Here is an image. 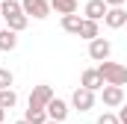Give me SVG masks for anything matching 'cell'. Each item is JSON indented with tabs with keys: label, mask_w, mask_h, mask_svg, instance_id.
I'll return each instance as SVG.
<instances>
[{
	"label": "cell",
	"mask_w": 127,
	"mask_h": 124,
	"mask_svg": "<svg viewBox=\"0 0 127 124\" xmlns=\"http://www.w3.org/2000/svg\"><path fill=\"white\" fill-rule=\"evenodd\" d=\"M80 24H83V18H80L77 12L62 15V30H65V32H74V35H80Z\"/></svg>",
	"instance_id": "13"
},
{
	"label": "cell",
	"mask_w": 127,
	"mask_h": 124,
	"mask_svg": "<svg viewBox=\"0 0 127 124\" xmlns=\"http://www.w3.org/2000/svg\"><path fill=\"white\" fill-rule=\"evenodd\" d=\"M15 103H18L15 89H0V106H3V109H12Z\"/></svg>",
	"instance_id": "16"
},
{
	"label": "cell",
	"mask_w": 127,
	"mask_h": 124,
	"mask_svg": "<svg viewBox=\"0 0 127 124\" xmlns=\"http://www.w3.org/2000/svg\"><path fill=\"white\" fill-rule=\"evenodd\" d=\"M44 124H62V121H53V118H47V121H44Z\"/></svg>",
	"instance_id": "23"
},
{
	"label": "cell",
	"mask_w": 127,
	"mask_h": 124,
	"mask_svg": "<svg viewBox=\"0 0 127 124\" xmlns=\"http://www.w3.org/2000/svg\"><path fill=\"white\" fill-rule=\"evenodd\" d=\"M71 103H74V109L89 112V109L95 106V92L86 89V86H80V89H74V94H71Z\"/></svg>",
	"instance_id": "4"
},
{
	"label": "cell",
	"mask_w": 127,
	"mask_h": 124,
	"mask_svg": "<svg viewBox=\"0 0 127 124\" xmlns=\"http://www.w3.org/2000/svg\"><path fill=\"white\" fill-rule=\"evenodd\" d=\"M24 118H27L30 124H44V121H47V109H35V106H30Z\"/></svg>",
	"instance_id": "17"
},
{
	"label": "cell",
	"mask_w": 127,
	"mask_h": 124,
	"mask_svg": "<svg viewBox=\"0 0 127 124\" xmlns=\"http://www.w3.org/2000/svg\"><path fill=\"white\" fill-rule=\"evenodd\" d=\"M12 83H15V74L9 68H0V89H12Z\"/></svg>",
	"instance_id": "18"
},
{
	"label": "cell",
	"mask_w": 127,
	"mask_h": 124,
	"mask_svg": "<svg viewBox=\"0 0 127 124\" xmlns=\"http://www.w3.org/2000/svg\"><path fill=\"white\" fill-rule=\"evenodd\" d=\"M100 35V30H97V21H92V18H83V24H80V38H97Z\"/></svg>",
	"instance_id": "14"
},
{
	"label": "cell",
	"mask_w": 127,
	"mask_h": 124,
	"mask_svg": "<svg viewBox=\"0 0 127 124\" xmlns=\"http://www.w3.org/2000/svg\"><path fill=\"white\" fill-rule=\"evenodd\" d=\"M3 118H6V109H3V106H0V124H3Z\"/></svg>",
	"instance_id": "22"
},
{
	"label": "cell",
	"mask_w": 127,
	"mask_h": 124,
	"mask_svg": "<svg viewBox=\"0 0 127 124\" xmlns=\"http://www.w3.org/2000/svg\"><path fill=\"white\" fill-rule=\"evenodd\" d=\"M44 109H47V118H53V121H65V118H68V112H71V109H68V103H65L62 97H56V94L50 97V103H47Z\"/></svg>",
	"instance_id": "9"
},
{
	"label": "cell",
	"mask_w": 127,
	"mask_h": 124,
	"mask_svg": "<svg viewBox=\"0 0 127 124\" xmlns=\"http://www.w3.org/2000/svg\"><path fill=\"white\" fill-rule=\"evenodd\" d=\"M15 124H30V121H27V118H21V121H15Z\"/></svg>",
	"instance_id": "24"
},
{
	"label": "cell",
	"mask_w": 127,
	"mask_h": 124,
	"mask_svg": "<svg viewBox=\"0 0 127 124\" xmlns=\"http://www.w3.org/2000/svg\"><path fill=\"white\" fill-rule=\"evenodd\" d=\"M118 121H121V124H127V100L121 103V109H118Z\"/></svg>",
	"instance_id": "20"
},
{
	"label": "cell",
	"mask_w": 127,
	"mask_h": 124,
	"mask_svg": "<svg viewBox=\"0 0 127 124\" xmlns=\"http://www.w3.org/2000/svg\"><path fill=\"white\" fill-rule=\"evenodd\" d=\"M50 9H56V15H71L77 12V0H50Z\"/></svg>",
	"instance_id": "15"
},
{
	"label": "cell",
	"mask_w": 127,
	"mask_h": 124,
	"mask_svg": "<svg viewBox=\"0 0 127 124\" xmlns=\"http://www.w3.org/2000/svg\"><path fill=\"white\" fill-rule=\"evenodd\" d=\"M97 71H100V77H103V83H112V86H124L127 83V65L121 62H97Z\"/></svg>",
	"instance_id": "2"
},
{
	"label": "cell",
	"mask_w": 127,
	"mask_h": 124,
	"mask_svg": "<svg viewBox=\"0 0 127 124\" xmlns=\"http://www.w3.org/2000/svg\"><path fill=\"white\" fill-rule=\"evenodd\" d=\"M103 24H106L109 30H121V27L127 24L124 6H109V9H106V15H103Z\"/></svg>",
	"instance_id": "8"
},
{
	"label": "cell",
	"mask_w": 127,
	"mask_h": 124,
	"mask_svg": "<svg viewBox=\"0 0 127 124\" xmlns=\"http://www.w3.org/2000/svg\"><path fill=\"white\" fill-rule=\"evenodd\" d=\"M100 100H103V106H109V109H118V106L124 103V89H121V86H112V83H106V86L100 89Z\"/></svg>",
	"instance_id": "3"
},
{
	"label": "cell",
	"mask_w": 127,
	"mask_h": 124,
	"mask_svg": "<svg viewBox=\"0 0 127 124\" xmlns=\"http://www.w3.org/2000/svg\"><path fill=\"white\" fill-rule=\"evenodd\" d=\"M0 18L6 21V27L15 32L27 30V24H30V15L24 12V6L18 3V0H3L0 3Z\"/></svg>",
	"instance_id": "1"
},
{
	"label": "cell",
	"mask_w": 127,
	"mask_h": 124,
	"mask_svg": "<svg viewBox=\"0 0 127 124\" xmlns=\"http://www.w3.org/2000/svg\"><path fill=\"white\" fill-rule=\"evenodd\" d=\"M106 6H124V0H106Z\"/></svg>",
	"instance_id": "21"
},
{
	"label": "cell",
	"mask_w": 127,
	"mask_h": 124,
	"mask_svg": "<svg viewBox=\"0 0 127 124\" xmlns=\"http://www.w3.org/2000/svg\"><path fill=\"white\" fill-rule=\"evenodd\" d=\"M50 97H53V89L47 86V83H41V86H35L30 92V106H35V109H44L47 103H50Z\"/></svg>",
	"instance_id": "7"
},
{
	"label": "cell",
	"mask_w": 127,
	"mask_h": 124,
	"mask_svg": "<svg viewBox=\"0 0 127 124\" xmlns=\"http://www.w3.org/2000/svg\"><path fill=\"white\" fill-rule=\"evenodd\" d=\"M15 47H18V32L3 27L0 30V50H15Z\"/></svg>",
	"instance_id": "12"
},
{
	"label": "cell",
	"mask_w": 127,
	"mask_h": 124,
	"mask_svg": "<svg viewBox=\"0 0 127 124\" xmlns=\"http://www.w3.org/2000/svg\"><path fill=\"white\" fill-rule=\"evenodd\" d=\"M109 53H112V44H109L106 38H100V35H97V38H92V41H89V56H92L95 62L109 59Z\"/></svg>",
	"instance_id": "6"
},
{
	"label": "cell",
	"mask_w": 127,
	"mask_h": 124,
	"mask_svg": "<svg viewBox=\"0 0 127 124\" xmlns=\"http://www.w3.org/2000/svg\"><path fill=\"white\" fill-rule=\"evenodd\" d=\"M97 124H121V121H118V115H115V112H103V115L97 118Z\"/></svg>",
	"instance_id": "19"
},
{
	"label": "cell",
	"mask_w": 127,
	"mask_h": 124,
	"mask_svg": "<svg viewBox=\"0 0 127 124\" xmlns=\"http://www.w3.org/2000/svg\"><path fill=\"white\" fill-rule=\"evenodd\" d=\"M21 6H24V12L32 15L35 21H41V18L50 15V0H21Z\"/></svg>",
	"instance_id": "5"
},
{
	"label": "cell",
	"mask_w": 127,
	"mask_h": 124,
	"mask_svg": "<svg viewBox=\"0 0 127 124\" xmlns=\"http://www.w3.org/2000/svg\"><path fill=\"white\" fill-rule=\"evenodd\" d=\"M80 86H86V89H92V92H100L106 83H103V77H100L97 68H86L83 77H80Z\"/></svg>",
	"instance_id": "10"
},
{
	"label": "cell",
	"mask_w": 127,
	"mask_h": 124,
	"mask_svg": "<svg viewBox=\"0 0 127 124\" xmlns=\"http://www.w3.org/2000/svg\"><path fill=\"white\" fill-rule=\"evenodd\" d=\"M0 21H3V18H0ZM0 30H3V27H0Z\"/></svg>",
	"instance_id": "25"
},
{
	"label": "cell",
	"mask_w": 127,
	"mask_h": 124,
	"mask_svg": "<svg viewBox=\"0 0 127 124\" xmlns=\"http://www.w3.org/2000/svg\"><path fill=\"white\" fill-rule=\"evenodd\" d=\"M106 9H109V6H106V0H89V3L83 6V15H86V18H92V21H100V18L106 15Z\"/></svg>",
	"instance_id": "11"
}]
</instances>
